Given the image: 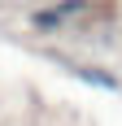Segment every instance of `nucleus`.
Listing matches in <instances>:
<instances>
[{
  "label": "nucleus",
  "instance_id": "nucleus-1",
  "mask_svg": "<svg viewBox=\"0 0 122 126\" xmlns=\"http://www.w3.org/2000/svg\"><path fill=\"white\" fill-rule=\"evenodd\" d=\"M70 13V4H61V9H48V13H35V26L39 31H57V22Z\"/></svg>",
  "mask_w": 122,
  "mask_h": 126
}]
</instances>
